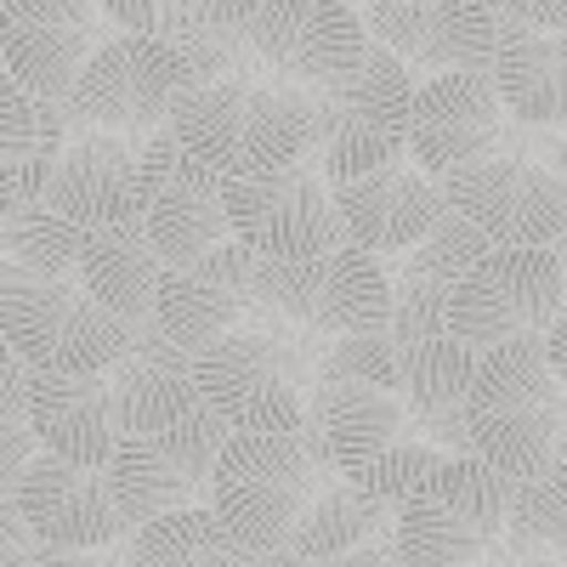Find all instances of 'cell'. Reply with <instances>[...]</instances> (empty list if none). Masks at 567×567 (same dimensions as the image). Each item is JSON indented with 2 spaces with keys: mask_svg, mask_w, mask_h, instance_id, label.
Listing matches in <instances>:
<instances>
[{
  "mask_svg": "<svg viewBox=\"0 0 567 567\" xmlns=\"http://www.w3.org/2000/svg\"><path fill=\"white\" fill-rule=\"evenodd\" d=\"M561 307L567 296H561L556 256L516 245V250H488L454 284L443 329L471 352H494L511 341H539Z\"/></svg>",
  "mask_w": 567,
  "mask_h": 567,
  "instance_id": "obj_12",
  "label": "cell"
},
{
  "mask_svg": "<svg viewBox=\"0 0 567 567\" xmlns=\"http://www.w3.org/2000/svg\"><path fill=\"white\" fill-rule=\"evenodd\" d=\"M34 148V97L0 69V159H23Z\"/></svg>",
  "mask_w": 567,
  "mask_h": 567,
  "instance_id": "obj_35",
  "label": "cell"
},
{
  "mask_svg": "<svg viewBox=\"0 0 567 567\" xmlns=\"http://www.w3.org/2000/svg\"><path fill=\"white\" fill-rule=\"evenodd\" d=\"M550 567H567V556H561V561H550Z\"/></svg>",
  "mask_w": 567,
  "mask_h": 567,
  "instance_id": "obj_52",
  "label": "cell"
},
{
  "mask_svg": "<svg viewBox=\"0 0 567 567\" xmlns=\"http://www.w3.org/2000/svg\"><path fill=\"white\" fill-rule=\"evenodd\" d=\"M437 460H449V454H437L432 443H414V437H403V443H392L386 454H374V460H363L358 471H341L347 483H358L369 499H381L386 511H398L425 477L437 471Z\"/></svg>",
  "mask_w": 567,
  "mask_h": 567,
  "instance_id": "obj_33",
  "label": "cell"
},
{
  "mask_svg": "<svg viewBox=\"0 0 567 567\" xmlns=\"http://www.w3.org/2000/svg\"><path fill=\"white\" fill-rule=\"evenodd\" d=\"M511 483L471 454L437 460L398 511H392V545L403 567H477L499 550Z\"/></svg>",
  "mask_w": 567,
  "mask_h": 567,
  "instance_id": "obj_8",
  "label": "cell"
},
{
  "mask_svg": "<svg viewBox=\"0 0 567 567\" xmlns=\"http://www.w3.org/2000/svg\"><path fill=\"white\" fill-rule=\"evenodd\" d=\"M227 437L233 432L205 403L187 414V420L154 432V437H120V449L103 465V483H109V499L120 511L125 534L142 528V523H154V516L205 505Z\"/></svg>",
  "mask_w": 567,
  "mask_h": 567,
  "instance_id": "obj_9",
  "label": "cell"
},
{
  "mask_svg": "<svg viewBox=\"0 0 567 567\" xmlns=\"http://www.w3.org/2000/svg\"><path fill=\"white\" fill-rule=\"evenodd\" d=\"M221 210L233 245H245L261 261H312L341 250V227L329 210V182L312 159H296L267 176L221 182Z\"/></svg>",
  "mask_w": 567,
  "mask_h": 567,
  "instance_id": "obj_13",
  "label": "cell"
},
{
  "mask_svg": "<svg viewBox=\"0 0 567 567\" xmlns=\"http://www.w3.org/2000/svg\"><path fill=\"white\" fill-rule=\"evenodd\" d=\"M45 176H52V159H34V154H23V159H0V221H7L12 205L45 194Z\"/></svg>",
  "mask_w": 567,
  "mask_h": 567,
  "instance_id": "obj_38",
  "label": "cell"
},
{
  "mask_svg": "<svg viewBox=\"0 0 567 567\" xmlns=\"http://www.w3.org/2000/svg\"><path fill=\"white\" fill-rule=\"evenodd\" d=\"M494 29L516 23V29H539V34H561L567 29V0H483Z\"/></svg>",
  "mask_w": 567,
  "mask_h": 567,
  "instance_id": "obj_37",
  "label": "cell"
},
{
  "mask_svg": "<svg viewBox=\"0 0 567 567\" xmlns=\"http://www.w3.org/2000/svg\"><path fill=\"white\" fill-rule=\"evenodd\" d=\"M0 336L29 374H109L131 347V323L91 301L80 278H45L7 261Z\"/></svg>",
  "mask_w": 567,
  "mask_h": 567,
  "instance_id": "obj_7",
  "label": "cell"
},
{
  "mask_svg": "<svg viewBox=\"0 0 567 567\" xmlns=\"http://www.w3.org/2000/svg\"><path fill=\"white\" fill-rule=\"evenodd\" d=\"M40 454L34 425H29V374L0 386V494H18V477Z\"/></svg>",
  "mask_w": 567,
  "mask_h": 567,
  "instance_id": "obj_34",
  "label": "cell"
},
{
  "mask_svg": "<svg viewBox=\"0 0 567 567\" xmlns=\"http://www.w3.org/2000/svg\"><path fill=\"white\" fill-rule=\"evenodd\" d=\"M165 131L176 148L216 182L267 176L312 154L301 85L284 80H205L187 85Z\"/></svg>",
  "mask_w": 567,
  "mask_h": 567,
  "instance_id": "obj_1",
  "label": "cell"
},
{
  "mask_svg": "<svg viewBox=\"0 0 567 567\" xmlns=\"http://www.w3.org/2000/svg\"><path fill=\"white\" fill-rule=\"evenodd\" d=\"M171 12H176V0H97L103 23H114L120 34H148V40H165Z\"/></svg>",
  "mask_w": 567,
  "mask_h": 567,
  "instance_id": "obj_36",
  "label": "cell"
},
{
  "mask_svg": "<svg viewBox=\"0 0 567 567\" xmlns=\"http://www.w3.org/2000/svg\"><path fill=\"white\" fill-rule=\"evenodd\" d=\"M477 352L454 336H425L398 347V398L409 414V432L432 443L437 454H465V403Z\"/></svg>",
  "mask_w": 567,
  "mask_h": 567,
  "instance_id": "obj_25",
  "label": "cell"
},
{
  "mask_svg": "<svg viewBox=\"0 0 567 567\" xmlns=\"http://www.w3.org/2000/svg\"><path fill=\"white\" fill-rule=\"evenodd\" d=\"M250 318H272V329H296V336H386L392 323V284L386 261L369 250H329L312 261H261L250 272Z\"/></svg>",
  "mask_w": 567,
  "mask_h": 567,
  "instance_id": "obj_5",
  "label": "cell"
},
{
  "mask_svg": "<svg viewBox=\"0 0 567 567\" xmlns=\"http://www.w3.org/2000/svg\"><path fill=\"white\" fill-rule=\"evenodd\" d=\"M511 114L499 103V91L488 74H437L414 85L409 103V131H403V154L414 171L443 176L465 159H483L499 148Z\"/></svg>",
  "mask_w": 567,
  "mask_h": 567,
  "instance_id": "obj_18",
  "label": "cell"
},
{
  "mask_svg": "<svg viewBox=\"0 0 567 567\" xmlns=\"http://www.w3.org/2000/svg\"><path fill=\"white\" fill-rule=\"evenodd\" d=\"M45 205L80 233L97 227H142V148L136 136L74 131L63 159L45 176Z\"/></svg>",
  "mask_w": 567,
  "mask_h": 567,
  "instance_id": "obj_20",
  "label": "cell"
},
{
  "mask_svg": "<svg viewBox=\"0 0 567 567\" xmlns=\"http://www.w3.org/2000/svg\"><path fill=\"white\" fill-rule=\"evenodd\" d=\"M0 284H7V261H0Z\"/></svg>",
  "mask_w": 567,
  "mask_h": 567,
  "instance_id": "obj_51",
  "label": "cell"
},
{
  "mask_svg": "<svg viewBox=\"0 0 567 567\" xmlns=\"http://www.w3.org/2000/svg\"><path fill=\"white\" fill-rule=\"evenodd\" d=\"M194 85L182 52L148 34L103 40L69 91V136L74 131H114V136H154L176 97Z\"/></svg>",
  "mask_w": 567,
  "mask_h": 567,
  "instance_id": "obj_10",
  "label": "cell"
},
{
  "mask_svg": "<svg viewBox=\"0 0 567 567\" xmlns=\"http://www.w3.org/2000/svg\"><path fill=\"white\" fill-rule=\"evenodd\" d=\"M159 272H165V261L154 256L142 227H97L80 239V261H74L80 290L125 323H142L154 312Z\"/></svg>",
  "mask_w": 567,
  "mask_h": 567,
  "instance_id": "obj_28",
  "label": "cell"
},
{
  "mask_svg": "<svg viewBox=\"0 0 567 567\" xmlns=\"http://www.w3.org/2000/svg\"><path fill=\"white\" fill-rule=\"evenodd\" d=\"M347 7H363V0H347Z\"/></svg>",
  "mask_w": 567,
  "mask_h": 567,
  "instance_id": "obj_53",
  "label": "cell"
},
{
  "mask_svg": "<svg viewBox=\"0 0 567 567\" xmlns=\"http://www.w3.org/2000/svg\"><path fill=\"white\" fill-rule=\"evenodd\" d=\"M307 425L323 437L336 471H358L409 437V414L398 398V347L386 336L329 341L307 381Z\"/></svg>",
  "mask_w": 567,
  "mask_h": 567,
  "instance_id": "obj_6",
  "label": "cell"
},
{
  "mask_svg": "<svg viewBox=\"0 0 567 567\" xmlns=\"http://www.w3.org/2000/svg\"><path fill=\"white\" fill-rule=\"evenodd\" d=\"M109 398H114L120 437H154V432H165V425H176L199 409L194 358L176 352L159 329L142 318V323H131L125 358L109 369Z\"/></svg>",
  "mask_w": 567,
  "mask_h": 567,
  "instance_id": "obj_24",
  "label": "cell"
},
{
  "mask_svg": "<svg viewBox=\"0 0 567 567\" xmlns=\"http://www.w3.org/2000/svg\"><path fill=\"white\" fill-rule=\"evenodd\" d=\"M114 23H97V0H0V69L34 103L69 109V91Z\"/></svg>",
  "mask_w": 567,
  "mask_h": 567,
  "instance_id": "obj_14",
  "label": "cell"
},
{
  "mask_svg": "<svg viewBox=\"0 0 567 567\" xmlns=\"http://www.w3.org/2000/svg\"><path fill=\"white\" fill-rule=\"evenodd\" d=\"M142 233L165 267H194L233 239L221 182L187 159L165 125L142 142Z\"/></svg>",
  "mask_w": 567,
  "mask_h": 567,
  "instance_id": "obj_16",
  "label": "cell"
},
{
  "mask_svg": "<svg viewBox=\"0 0 567 567\" xmlns=\"http://www.w3.org/2000/svg\"><path fill=\"white\" fill-rule=\"evenodd\" d=\"M329 210H336L341 245L386 261V256L414 250L432 233V221L443 216V194L425 171H414L409 159H392L386 171H369L358 182H329Z\"/></svg>",
  "mask_w": 567,
  "mask_h": 567,
  "instance_id": "obj_21",
  "label": "cell"
},
{
  "mask_svg": "<svg viewBox=\"0 0 567 567\" xmlns=\"http://www.w3.org/2000/svg\"><path fill=\"white\" fill-rule=\"evenodd\" d=\"M245 40L261 74L284 85H329L369 52V29L347 0H261Z\"/></svg>",
  "mask_w": 567,
  "mask_h": 567,
  "instance_id": "obj_15",
  "label": "cell"
},
{
  "mask_svg": "<svg viewBox=\"0 0 567 567\" xmlns=\"http://www.w3.org/2000/svg\"><path fill=\"white\" fill-rule=\"evenodd\" d=\"M539 341H545V363H550V374H556V381L567 386V307L556 312V323L545 329Z\"/></svg>",
  "mask_w": 567,
  "mask_h": 567,
  "instance_id": "obj_45",
  "label": "cell"
},
{
  "mask_svg": "<svg viewBox=\"0 0 567 567\" xmlns=\"http://www.w3.org/2000/svg\"><path fill=\"white\" fill-rule=\"evenodd\" d=\"M556 45H561V58H567V29H561V34H556Z\"/></svg>",
  "mask_w": 567,
  "mask_h": 567,
  "instance_id": "obj_50",
  "label": "cell"
},
{
  "mask_svg": "<svg viewBox=\"0 0 567 567\" xmlns=\"http://www.w3.org/2000/svg\"><path fill=\"white\" fill-rule=\"evenodd\" d=\"M477 567H523V561H511V556H483Z\"/></svg>",
  "mask_w": 567,
  "mask_h": 567,
  "instance_id": "obj_49",
  "label": "cell"
},
{
  "mask_svg": "<svg viewBox=\"0 0 567 567\" xmlns=\"http://www.w3.org/2000/svg\"><path fill=\"white\" fill-rule=\"evenodd\" d=\"M318 567H403V556H398L392 528H386L381 539H369V545H358V550H347V556H329V561H318Z\"/></svg>",
  "mask_w": 567,
  "mask_h": 567,
  "instance_id": "obj_40",
  "label": "cell"
},
{
  "mask_svg": "<svg viewBox=\"0 0 567 567\" xmlns=\"http://www.w3.org/2000/svg\"><path fill=\"white\" fill-rule=\"evenodd\" d=\"M29 567H120V556H109V550H69V545H34Z\"/></svg>",
  "mask_w": 567,
  "mask_h": 567,
  "instance_id": "obj_41",
  "label": "cell"
},
{
  "mask_svg": "<svg viewBox=\"0 0 567 567\" xmlns=\"http://www.w3.org/2000/svg\"><path fill=\"white\" fill-rule=\"evenodd\" d=\"M18 516L40 545H69V550H114L125 539V523L109 499L103 471L69 465L58 454H34L18 477Z\"/></svg>",
  "mask_w": 567,
  "mask_h": 567,
  "instance_id": "obj_22",
  "label": "cell"
},
{
  "mask_svg": "<svg viewBox=\"0 0 567 567\" xmlns=\"http://www.w3.org/2000/svg\"><path fill=\"white\" fill-rule=\"evenodd\" d=\"M80 239L85 233L74 221H63L45 199H23L0 221V261H12L23 272H45V278H74Z\"/></svg>",
  "mask_w": 567,
  "mask_h": 567,
  "instance_id": "obj_32",
  "label": "cell"
},
{
  "mask_svg": "<svg viewBox=\"0 0 567 567\" xmlns=\"http://www.w3.org/2000/svg\"><path fill=\"white\" fill-rule=\"evenodd\" d=\"M307 97V125H312V148L323 136H381L403 148V131H409V103H414V74L381 52L369 40V52L358 58V69H347L341 80L329 85H301Z\"/></svg>",
  "mask_w": 567,
  "mask_h": 567,
  "instance_id": "obj_23",
  "label": "cell"
},
{
  "mask_svg": "<svg viewBox=\"0 0 567 567\" xmlns=\"http://www.w3.org/2000/svg\"><path fill=\"white\" fill-rule=\"evenodd\" d=\"M567 386L545 363V341H511L477 352L465 403V454L499 471L505 483L561 477Z\"/></svg>",
  "mask_w": 567,
  "mask_h": 567,
  "instance_id": "obj_2",
  "label": "cell"
},
{
  "mask_svg": "<svg viewBox=\"0 0 567 567\" xmlns=\"http://www.w3.org/2000/svg\"><path fill=\"white\" fill-rule=\"evenodd\" d=\"M528 159H539V165L561 182V194H567V131H545V142H534Z\"/></svg>",
  "mask_w": 567,
  "mask_h": 567,
  "instance_id": "obj_44",
  "label": "cell"
},
{
  "mask_svg": "<svg viewBox=\"0 0 567 567\" xmlns=\"http://www.w3.org/2000/svg\"><path fill=\"white\" fill-rule=\"evenodd\" d=\"M250 567H312V561H301V556H296L290 545H278V550H261V556H256Z\"/></svg>",
  "mask_w": 567,
  "mask_h": 567,
  "instance_id": "obj_46",
  "label": "cell"
},
{
  "mask_svg": "<svg viewBox=\"0 0 567 567\" xmlns=\"http://www.w3.org/2000/svg\"><path fill=\"white\" fill-rule=\"evenodd\" d=\"M34 534H29V523L18 516V499L12 494H0V567H29L34 561Z\"/></svg>",
  "mask_w": 567,
  "mask_h": 567,
  "instance_id": "obj_39",
  "label": "cell"
},
{
  "mask_svg": "<svg viewBox=\"0 0 567 567\" xmlns=\"http://www.w3.org/2000/svg\"><path fill=\"white\" fill-rule=\"evenodd\" d=\"M550 256H556V272H561V296H567V233L550 245Z\"/></svg>",
  "mask_w": 567,
  "mask_h": 567,
  "instance_id": "obj_48",
  "label": "cell"
},
{
  "mask_svg": "<svg viewBox=\"0 0 567 567\" xmlns=\"http://www.w3.org/2000/svg\"><path fill=\"white\" fill-rule=\"evenodd\" d=\"M29 425L45 454L103 471L120 449L109 374H29Z\"/></svg>",
  "mask_w": 567,
  "mask_h": 567,
  "instance_id": "obj_26",
  "label": "cell"
},
{
  "mask_svg": "<svg viewBox=\"0 0 567 567\" xmlns=\"http://www.w3.org/2000/svg\"><path fill=\"white\" fill-rule=\"evenodd\" d=\"M488 250H494V245L483 239V233L443 205V216L432 221V233H425L414 250H403V261L386 267V278H392V284H409V290H425V296H443V301H449V296H454V284H460L471 267H477Z\"/></svg>",
  "mask_w": 567,
  "mask_h": 567,
  "instance_id": "obj_31",
  "label": "cell"
},
{
  "mask_svg": "<svg viewBox=\"0 0 567 567\" xmlns=\"http://www.w3.org/2000/svg\"><path fill=\"white\" fill-rule=\"evenodd\" d=\"M187 7H194L210 29H245L261 0H187Z\"/></svg>",
  "mask_w": 567,
  "mask_h": 567,
  "instance_id": "obj_42",
  "label": "cell"
},
{
  "mask_svg": "<svg viewBox=\"0 0 567 567\" xmlns=\"http://www.w3.org/2000/svg\"><path fill=\"white\" fill-rule=\"evenodd\" d=\"M369 40L409 74H488L494 18L483 0H363Z\"/></svg>",
  "mask_w": 567,
  "mask_h": 567,
  "instance_id": "obj_17",
  "label": "cell"
},
{
  "mask_svg": "<svg viewBox=\"0 0 567 567\" xmlns=\"http://www.w3.org/2000/svg\"><path fill=\"white\" fill-rule=\"evenodd\" d=\"M256 556L239 545V539H227V528H216V539L194 556V567H250Z\"/></svg>",
  "mask_w": 567,
  "mask_h": 567,
  "instance_id": "obj_43",
  "label": "cell"
},
{
  "mask_svg": "<svg viewBox=\"0 0 567 567\" xmlns=\"http://www.w3.org/2000/svg\"><path fill=\"white\" fill-rule=\"evenodd\" d=\"M318 352L296 329H233L194 358V392L233 437L301 432Z\"/></svg>",
  "mask_w": 567,
  "mask_h": 567,
  "instance_id": "obj_4",
  "label": "cell"
},
{
  "mask_svg": "<svg viewBox=\"0 0 567 567\" xmlns=\"http://www.w3.org/2000/svg\"><path fill=\"white\" fill-rule=\"evenodd\" d=\"M250 272H256V256L245 245H233V239L221 250H210L205 261H194V267H165L148 323L176 352L199 358L210 341L245 329V318L256 312Z\"/></svg>",
  "mask_w": 567,
  "mask_h": 567,
  "instance_id": "obj_19",
  "label": "cell"
},
{
  "mask_svg": "<svg viewBox=\"0 0 567 567\" xmlns=\"http://www.w3.org/2000/svg\"><path fill=\"white\" fill-rule=\"evenodd\" d=\"M437 194L454 216H465L471 227H477L494 250H516V245L550 250L567 233L561 182L539 159L511 154V148H494L483 159H465V165L443 171Z\"/></svg>",
  "mask_w": 567,
  "mask_h": 567,
  "instance_id": "obj_11",
  "label": "cell"
},
{
  "mask_svg": "<svg viewBox=\"0 0 567 567\" xmlns=\"http://www.w3.org/2000/svg\"><path fill=\"white\" fill-rule=\"evenodd\" d=\"M488 80H494L499 103H505V114L516 125H528V131H567V58H561L556 34L499 23L494 29Z\"/></svg>",
  "mask_w": 567,
  "mask_h": 567,
  "instance_id": "obj_27",
  "label": "cell"
},
{
  "mask_svg": "<svg viewBox=\"0 0 567 567\" xmlns=\"http://www.w3.org/2000/svg\"><path fill=\"white\" fill-rule=\"evenodd\" d=\"M23 374H29V369H23V363L12 358V347H7V336H0V386H12V381H23Z\"/></svg>",
  "mask_w": 567,
  "mask_h": 567,
  "instance_id": "obj_47",
  "label": "cell"
},
{
  "mask_svg": "<svg viewBox=\"0 0 567 567\" xmlns=\"http://www.w3.org/2000/svg\"><path fill=\"white\" fill-rule=\"evenodd\" d=\"M499 545L511 561L523 567H550L567 556V477H545V483H511V505H505V528Z\"/></svg>",
  "mask_w": 567,
  "mask_h": 567,
  "instance_id": "obj_30",
  "label": "cell"
},
{
  "mask_svg": "<svg viewBox=\"0 0 567 567\" xmlns=\"http://www.w3.org/2000/svg\"><path fill=\"white\" fill-rule=\"evenodd\" d=\"M336 477L341 471L312 425L272 432V437H227L205 505L227 528V539H239L250 556H261V550L290 545L301 511Z\"/></svg>",
  "mask_w": 567,
  "mask_h": 567,
  "instance_id": "obj_3",
  "label": "cell"
},
{
  "mask_svg": "<svg viewBox=\"0 0 567 567\" xmlns=\"http://www.w3.org/2000/svg\"><path fill=\"white\" fill-rule=\"evenodd\" d=\"M386 528H392V511L381 499H369L358 483L336 477V483H323L318 499L301 511V523L290 534V550L318 567L329 556H347V550H358L369 539H381Z\"/></svg>",
  "mask_w": 567,
  "mask_h": 567,
  "instance_id": "obj_29",
  "label": "cell"
}]
</instances>
